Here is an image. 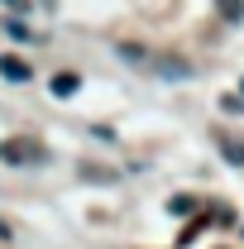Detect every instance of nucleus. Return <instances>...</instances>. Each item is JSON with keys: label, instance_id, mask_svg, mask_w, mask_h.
Segmentation results:
<instances>
[{"label": "nucleus", "instance_id": "nucleus-7", "mask_svg": "<svg viewBox=\"0 0 244 249\" xmlns=\"http://www.w3.org/2000/svg\"><path fill=\"white\" fill-rule=\"evenodd\" d=\"M5 34H10V38H34L29 24H19V19H5Z\"/></svg>", "mask_w": 244, "mask_h": 249}, {"label": "nucleus", "instance_id": "nucleus-5", "mask_svg": "<svg viewBox=\"0 0 244 249\" xmlns=\"http://www.w3.org/2000/svg\"><path fill=\"white\" fill-rule=\"evenodd\" d=\"M220 154L230 158L235 168H244V139H220Z\"/></svg>", "mask_w": 244, "mask_h": 249}, {"label": "nucleus", "instance_id": "nucleus-3", "mask_svg": "<svg viewBox=\"0 0 244 249\" xmlns=\"http://www.w3.org/2000/svg\"><path fill=\"white\" fill-rule=\"evenodd\" d=\"M215 10H220L225 24H240L244 19V0H215Z\"/></svg>", "mask_w": 244, "mask_h": 249}, {"label": "nucleus", "instance_id": "nucleus-4", "mask_svg": "<svg viewBox=\"0 0 244 249\" xmlns=\"http://www.w3.org/2000/svg\"><path fill=\"white\" fill-rule=\"evenodd\" d=\"M77 87H82V77H77V72H58V77H53V96H72Z\"/></svg>", "mask_w": 244, "mask_h": 249}, {"label": "nucleus", "instance_id": "nucleus-2", "mask_svg": "<svg viewBox=\"0 0 244 249\" xmlns=\"http://www.w3.org/2000/svg\"><path fill=\"white\" fill-rule=\"evenodd\" d=\"M0 77H5V82H29L34 67L24 58H15V53H5V58H0Z\"/></svg>", "mask_w": 244, "mask_h": 249}, {"label": "nucleus", "instance_id": "nucleus-8", "mask_svg": "<svg viewBox=\"0 0 244 249\" xmlns=\"http://www.w3.org/2000/svg\"><path fill=\"white\" fill-rule=\"evenodd\" d=\"M120 58H129V62H144V48H134V43H120Z\"/></svg>", "mask_w": 244, "mask_h": 249}, {"label": "nucleus", "instance_id": "nucleus-10", "mask_svg": "<svg viewBox=\"0 0 244 249\" xmlns=\"http://www.w3.org/2000/svg\"><path fill=\"white\" fill-rule=\"evenodd\" d=\"M240 91H244V82H240Z\"/></svg>", "mask_w": 244, "mask_h": 249}, {"label": "nucleus", "instance_id": "nucleus-1", "mask_svg": "<svg viewBox=\"0 0 244 249\" xmlns=\"http://www.w3.org/2000/svg\"><path fill=\"white\" fill-rule=\"evenodd\" d=\"M0 158H5L10 168H24V163H38V158H43V149H38V144H29V139H5V144H0Z\"/></svg>", "mask_w": 244, "mask_h": 249}, {"label": "nucleus", "instance_id": "nucleus-9", "mask_svg": "<svg viewBox=\"0 0 244 249\" xmlns=\"http://www.w3.org/2000/svg\"><path fill=\"white\" fill-rule=\"evenodd\" d=\"M5 5H10L15 15H24V10H29V0H5Z\"/></svg>", "mask_w": 244, "mask_h": 249}, {"label": "nucleus", "instance_id": "nucleus-6", "mask_svg": "<svg viewBox=\"0 0 244 249\" xmlns=\"http://www.w3.org/2000/svg\"><path fill=\"white\" fill-rule=\"evenodd\" d=\"M168 211H173V216H192V211H196V201H192V196H173V201H168Z\"/></svg>", "mask_w": 244, "mask_h": 249}]
</instances>
